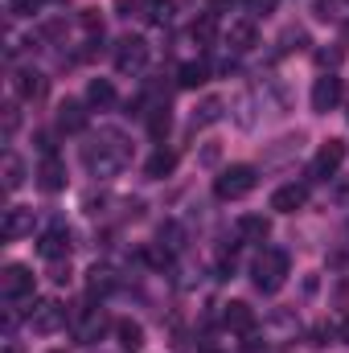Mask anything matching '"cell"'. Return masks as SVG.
Masks as SVG:
<instances>
[{
	"label": "cell",
	"mask_w": 349,
	"mask_h": 353,
	"mask_svg": "<svg viewBox=\"0 0 349 353\" xmlns=\"http://www.w3.org/2000/svg\"><path fill=\"white\" fill-rule=\"evenodd\" d=\"M283 279H288V255L275 251V247H267L259 259H255V288L271 296V292L283 288Z\"/></svg>",
	"instance_id": "obj_3"
},
{
	"label": "cell",
	"mask_w": 349,
	"mask_h": 353,
	"mask_svg": "<svg viewBox=\"0 0 349 353\" xmlns=\"http://www.w3.org/2000/svg\"><path fill=\"white\" fill-rule=\"evenodd\" d=\"M103 329H107V321H103V312H90L87 321L79 325V341H99V337H103Z\"/></svg>",
	"instance_id": "obj_26"
},
{
	"label": "cell",
	"mask_w": 349,
	"mask_h": 353,
	"mask_svg": "<svg viewBox=\"0 0 349 353\" xmlns=\"http://www.w3.org/2000/svg\"><path fill=\"white\" fill-rule=\"evenodd\" d=\"M337 333H341V341H346V345H349V316H346V321H341V329H337Z\"/></svg>",
	"instance_id": "obj_39"
},
{
	"label": "cell",
	"mask_w": 349,
	"mask_h": 353,
	"mask_svg": "<svg viewBox=\"0 0 349 353\" xmlns=\"http://www.w3.org/2000/svg\"><path fill=\"white\" fill-rule=\"evenodd\" d=\"M50 353H66V350H50Z\"/></svg>",
	"instance_id": "obj_43"
},
{
	"label": "cell",
	"mask_w": 349,
	"mask_h": 353,
	"mask_svg": "<svg viewBox=\"0 0 349 353\" xmlns=\"http://www.w3.org/2000/svg\"><path fill=\"white\" fill-rule=\"evenodd\" d=\"M87 103L90 107H111V103H115V87H111L107 79H94L87 87Z\"/></svg>",
	"instance_id": "obj_23"
},
{
	"label": "cell",
	"mask_w": 349,
	"mask_h": 353,
	"mask_svg": "<svg viewBox=\"0 0 349 353\" xmlns=\"http://www.w3.org/2000/svg\"><path fill=\"white\" fill-rule=\"evenodd\" d=\"M70 243H74V234L70 230H62V226H54V230H46L41 234V243H37V251H41V259H66L70 255Z\"/></svg>",
	"instance_id": "obj_10"
},
{
	"label": "cell",
	"mask_w": 349,
	"mask_h": 353,
	"mask_svg": "<svg viewBox=\"0 0 349 353\" xmlns=\"http://www.w3.org/2000/svg\"><path fill=\"white\" fill-rule=\"evenodd\" d=\"M99 140H103V144H87V148H83V161H87V169H90V173H99V176L119 173V169L128 165V157H132L128 140H123L119 132H103Z\"/></svg>",
	"instance_id": "obj_1"
},
{
	"label": "cell",
	"mask_w": 349,
	"mask_h": 353,
	"mask_svg": "<svg viewBox=\"0 0 349 353\" xmlns=\"http://www.w3.org/2000/svg\"><path fill=\"white\" fill-rule=\"evenodd\" d=\"M235 0H210V12H222V8H230Z\"/></svg>",
	"instance_id": "obj_38"
},
{
	"label": "cell",
	"mask_w": 349,
	"mask_h": 353,
	"mask_svg": "<svg viewBox=\"0 0 349 353\" xmlns=\"http://www.w3.org/2000/svg\"><path fill=\"white\" fill-rule=\"evenodd\" d=\"M337 103H341V79L337 74H321L312 83V111L317 115H329Z\"/></svg>",
	"instance_id": "obj_7"
},
{
	"label": "cell",
	"mask_w": 349,
	"mask_h": 353,
	"mask_svg": "<svg viewBox=\"0 0 349 353\" xmlns=\"http://www.w3.org/2000/svg\"><path fill=\"white\" fill-rule=\"evenodd\" d=\"M148 132H152V140H161V136L169 132V111H165V107H157V111L148 115Z\"/></svg>",
	"instance_id": "obj_27"
},
{
	"label": "cell",
	"mask_w": 349,
	"mask_h": 353,
	"mask_svg": "<svg viewBox=\"0 0 349 353\" xmlns=\"http://www.w3.org/2000/svg\"><path fill=\"white\" fill-rule=\"evenodd\" d=\"M0 234H4L8 243H12V239H25V234H33V210H25V205H12V210H4Z\"/></svg>",
	"instance_id": "obj_9"
},
{
	"label": "cell",
	"mask_w": 349,
	"mask_h": 353,
	"mask_svg": "<svg viewBox=\"0 0 349 353\" xmlns=\"http://www.w3.org/2000/svg\"><path fill=\"white\" fill-rule=\"evenodd\" d=\"M346 140H325L321 144V152H317V161H312V176L317 181H329V176H337V169L346 165Z\"/></svg>",
	"instance_id": "obj_6"
},
{
	"label": "cell",
	"mask_w": 349,
	"mask_h": 353,
	"mask_svg": "<svg viewBox=\"0 0 349 353\" xmlns=\"http://www.w3.org/2000/svg\"><path fill=\"white\" fill-rule=\"evenodd\" d=\"M214 161H218V144H210V148L201 152V165H214Z\"/></svg>",
	"instance_id": "obj_37"
},
{
	"label": "cell",
	"mask_w": 349,
	"mask_h": 353,
	"mask_svg": "<svg viewBox=\"0 0 349 353\" xmlns=\"http://www.w3.org/2000/svg\"><path fill=\"white\" fill-rule=\"evenodd\" d=\"M304 201H308L304 185H279L271 193V210H279V214H296V210H304Z\"/></svg>",
	"instance_id": "obj_13"
},
{
	"label": "cell",
	"mask_w": 349,
	"mask_h": 353,
	"mask_svg": "<svg viewBox=\"0 0 349 353\" xmlns=\"http://www.w3.org/2000/svg\"><path fill=\"white\" fill-rule=\"evenodd\" d=\"M317 62H321V66H337V62H341V50H333V54H329V50H321V54H317Z\"/></svg>",
	"instance_id": "obj_36"
},
{
	"label": "cell",
	"mask_w": 349,
	"mask_h": 353,
	"mask_svg": "<svg viewBox=\"0 0 349 353\" xmlns=\"http://www.w3.org/2000/svg\"><path fill=\"white\" fill-rule=\"evenodd\" d=\"M206 74H210V70H206V62H185V66H181V79H177V83H181L185 90H197L201 83H206Z\"/></svg>",
	"instance_id": "obj_24"
},
{
	"label": "cell",
	"mask_w": 349,
	"mask_h": 353,
	"mask_svg": "<svg viewBox=\"0 0 349 353\" xmlns=\"http://www.w3.org/2000/svg\"><path fill=\"white\" fill-rule=\"evenodd\" d=\"M140 17H144L148 25H169V17H173V0H144V4H140Z\"/></svg>",
	"instance_id": "obj_21"
},
{
	"label": "cell",
	"mask_w": 349,
	"mask_h": 353,
	"mask_svg": "<svg viewBox=\"0 0 349 353\" xmlns=\"http://www.w3.org/2000/svg\"><path fill=\"white\" fill-rule=\"evenodd\" d=\"M115 333H119V345L123 350H140L144 345V325H136V321H119Z\"/></svg>",
	"instance_id": "obj_22"
},
{
	"label": "cell",
	"mask_w": 349,
	"mask_h": 353,
	"mask_svg": "<svg viewBox=\"0 0 349 353\" xmlns=\"http://www.w3.org/2000/svg\"><path fill=\"white\" fill-rule=\"evenodd\" d=\"M222 107H226V103H222L218 94H206V99L197 103V111H193V128H210V123H218V119H222Z\"/></svg>",
	"instance_id": "obj_17"
},
{
	"label": "cell",
	"mask_w": 349,
	"mask_h": 353,
	"mask_svg": "<svg viewBox=\"0 0 349 353\" xmlns=\"http://www.w3.org/2000/svg\"><path fill=\"white\" fill-rule=\"evenodd\" d=\"M17 123H21V111H17V107H4V136H12Z\"/></svg>",
	"instance_id": "obj_33"
},
{
	"label": "cell",
	"mask_w": 349,
	"mask_h": 353,
	"mask_svg": "<svg viewBox=\"0 0 349 353\" xmlns=\"http://www.w3.org/2000/svg\"><path fill=\"white\" fill-rule=\"evenodd\" d=\"M41 8V0H8V12L12 17H33Z\"/></svg>",
	"instance_id": "obj_30"
},
{
	"label": "cell",
	"mask_w": 349,
	"mask_h": 353,
	"mask_svg": "<svg viewBox=\"0 0 349 353\" xmlns=\"http://www.w3.org/2000/svg\"><path fill=\"white\" fill-rule=\"evenodd\" d=\"M17 94H21V99H41V94H46V74L21 70V74H17Z\"/></svg>",
	"instance_id": "obj_19"
},
{
	"label": "cell",
	"mask_w": 349,
	"mask_h": 353,
	"mask_svg": "<svg viewBox=\"0 0 349 353\" xmlns=\"http://www.w3.org/2000/svg\"><path fill=\"white\" fill-rule=\"evenodd\" d=\"M255 165H230V169H222V176L214 181V193L222 197V201H239V197H247L251 189H255Z\"/></svg>",
	"instance_id": "obj_2"
},
{
	"label": "cell",
	"mask_w": 349,
	"mask_h": 353,
	"mask_svg": "<svg viewBox=\"0 0 349 353\" xmlns=\"http://www.w3.org/2000/svg\"><path fill=\"white\" fill-rule=\"evenodd\" d=\"M226 41H230V50H235V54H247V50H255V41H259V33H255V21H251V17H243V21H230V25H226Z\"/></svg>",
	"instance_id": "obj_12"
},
{
	"label": "cell",
	"mask_w": 349,
	"mask_h": 353,
	"mask_svg": "<svg viewBox=\"0 0 349 353\" xmlns=\"http://www.w3.org/2000/svg\"><path fill=\"white\" fill-rule=\"evenodd\" d=\"M25 185V165H21V157H4V189L12 193V189H21Z\"/></svg>",
	"instance_id": "obj_25"
},
{
	"label": "cell",
	"mask_w": 349,
	"mask_h": 353,
	"mask_svg": "<svg viewBox=\"0 0 349 353\" xmlns=\"http://www.w3.org/2000/svg\"><path fill=\"white\" fill-rule=\"evenodd\" d=\"M4 353H17V345H4Z\"/></svg>",
	"instance_id": "obj_41"
},
{
	"label": "cell",
	"mask_w": 349,
	"mask_h": 353,
	"mask_svg": "<svg viewBox=\"0 0 349 353\" xmlns=\"http://www.w3.org/2000/svg\"><path fill=\"white\" fill-rule=\"evenodd\" d=\"M201 353H218V350H201Z\"/></svg>",
	"instance_id": "obj_42"
},
{
	"label": "cell",
	"mask_w": 349,
	"mask_h": 353,
	"mask_svg": "<svg viewBox=\"0 0 349 353\" xmlns=\"http://www.w3.org/2000/svg\"><path fill=\"white\" fill-rule=\"evenodd\" d=\"M337 201H346V205H349V185H341V189H337Z\"/></svg>",
	"instance_id": "obj_40"
},
{
	"label": "cell",
	"mask_w": 349,
	"mask_h": 353,
	"mask_svg": "<svg viewBox=\"0 0 349 353\" xmlns=\"http://www.w3.org/2000/svg\"><path fill=\"white\" fill-rule=\"evenodd\" d=\"M333 8H337V0H317V4H312V12H317L321 21H329V17H333Z\"/></svg>",
	"instance_id": "obj_34"
},
{
	"label": "cell",
	"mask_w": 349,
	"mask_h": 353,
	"mask_svg": "<svg viewBox=\"0 0 349 353\" xmlns=\"http://www.w3.org/2000/svg\"><path fill=\"white\" fill-rule=\"evenodd\" d=\"M50 279H54V283H70V263L54 259V267H50Z\"/></svg>",
	"instance_id": "obj_32"
},
{
	"label": "cell",
	"mask_w": 349,
	"mask_h": 353,
	"mask_svg": "<svg viewBox=\"0 0 349 353\" xmlns=\"http://www.w3.org/2000/svg\"><path fill=\"white\" fill-rule=\"evenodd\" d=\"M79 25H83L87 33H103V17H99L94 8H83V17H79Z\"/></svg>",
	"instance_id": "obj_31"
},
{
	"label": "cell",
	"mask_w": 349,
	"mask_h": 353,
	"mask_svg": "<svg viewBox=\"0 0 349 353\" xmlns=\"http://www.w3.org/2000/svg\"><path fill=\"white\" fill-rule=\"evenodd\" d=\"M235 230H239V239H247V243H263V239L271 234V222H267L263 214H243Z\"/></svg>",
	"instance_id": "obj_16"
},
{
	"label": "cell",
	"mask_w": 349,
	"mask_h": 353,
	"mask_svg": "<svg viewBox=\"0 0 349 353\" xmlns=\"http://www.w3.org/2000/svg\"><path fill=\"white\" fill-rule=\"evenodd\" d=\"M144 62H148V41L144 37H123L115 46V70L119 74H136V70H144Z\"/></svg>",
	"instance_id": "obj_4"
},
{
	"label": "cell",
	"mask_w": 349,
	"mask_h": 353,
	"mask_svg": "<svg viewBox=\"0 0 349 353\" xmlns=\"http://www.w3.org/2000/svg\"><path fill=\"white\" fill-rule=\"evenodd\" d=\"M62 325H66V308H62V304H54V300L33 304V312H29V329H33V333L50 337V333H58Z\"/></svg>",
	"instance_id": "obj_5"
},
{
	"label": "cell",
	"mask_w": 349,
	"mask_h": 353,
	"mask_svg": "<svg viewBox=\"0 0 349 353\" xmlns=\"http://www.w3.org/2000/svg\"><path fill=\"white\" fill-rule=\"evenodd\" d=\"M279 41H283V46H279L283 54H288V50H304V46H308V33H304V29H288Z\"/></svg>",
	"instance_id": "obj_28"
},
{
	"label": "cell",
	"mask_w": 349,
	"mask_h": 353,
	"mask_svg": "<svg viewBox=\"0 0 349 353\" xmlns=\"http://www.w3.org/2000/svg\"><path fill=\"white\" fill-rule=\"evenodd\" d=\"M251 4V12L255 17H267V12H275V0H247Z\"/></svg>",
	"instance_id": "obj_35"
},
{
	"label": "cell",
	"mask_w": 349,
	"mask_h": 353,
	"mask_svg": "<svg viewBox=\"0 0 349 353\" xmlns=\"http://www.w3.org/2000/svg\"><path fill=\"white\" fill-rule=\"evenodd\" d=\"M0 292L8 296V300H17V296H29L33 292V271L21 263H8L4 267V275H0Z\"/></svg>",
	"instance_id": "obj_8"
},
{
	"label": "cell",
	"mask_w": 349,
	"mask_h": 353,
	"mask_svg": "<svg viewBox=\"0 0 349 353\" xmlns=\"http://www.w3.org/2000/svg\"><path fill=\"white\" fill-rule=\"evenodd\" d=\"M222 321H226V329H235V333H247V329L255 325V312H251V304H243V300H230V304H226V312H222Z\"/></svg>",
	"instance_id": "obj_15"
},
{
	"label": "cell",
	"mask_w": 349,
	"mask_h": 353,
	"mask_svg": "<svg viewBox=\"0 0 349 353\" xmlns=\"http://www.w3.org/2000/svg\"><path fill=\"white\" fill-rule=\"evenodd\" d=\"M58 128H62V132H83V128H87V107H83L79 99H66V103L58 107Z\"/></svg>",
	"instance_id": "obj_14"
},
{
	"label": "cell",
	"mask_w": 349,
	"mask_h": 353,
	"mask_svg": "<svg viewBox=\"0 0 349 353\" xmlns=\"http://www.w3.org/2000/svg\"><path fill=\"white\" fill-rule=\"evenodd\" d=\"M37 189H41V193H62V189H66V165H62L58 157H46V161L37 165Z\"/></svg>",
	"instance_id": "obj_11"
},
{
	"label": "cell",
	"mask_w": 349,
	"mask_h": 353,
	"mask_svg": "<svg viewBox=\"0 0 349 353\" xmlns=\"http://www.w3.org/2000/svg\"><path fill=\"white\" fill-rule=\"evenodd\" d=\"M177 169V152H169V148H161V152H152L148 157V165H144V173L152 176V181H161V176H169Z\"/></svg>",
	"instance_id": "obj_20"
},
{
	"label": "cell",
	"mask_w": 349,
	"mask_h": 353,
	"mask_svg": "<svg viewBox=\"0 0 349 353\" xmlns=\"http://www.w3.org/2000/svg\"><path fill=\"white\" fill-rule=\"evenodd\" d=\"M189 33H193L197 46H214V37H218V12H201V17L189 25Z\"/></svg>",
	"instance_id": "obj_18"
},
{
	"label": "cell",
	"mask_w": 349,
	"mask_h": 353,
	"mask_svg": "<svg viewBox=\"0 0 349 353\" xmlns=\"http://www.w3.org/2000/svg\"><path fill=\"white\" fill-rule=\"evenodd\" d=\"M90 292H94V296H99V292H111V283H115V279H111V271H103V267H94V271H90Z\"/></svg>",
	"instance_id": "obj_29"
}]
</instances>
